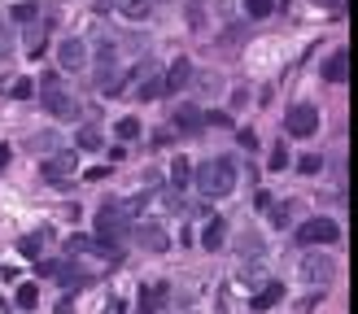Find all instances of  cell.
I'll use <instances>...</instances> for the list:
<instances>
[{
	"label": "cell",
	"mask_w": 358,
	"mask_h": 314,
	"mask_svg": "<svg viewBox=\"0 0 358 314\" xmlns=\"http://www.w3.org/2000/svg\"><path fill=\"white\" fill-rule=\"evenodd\" d=\"M127 240H132V214H127V205L123 201H101V210H96V240H92V249L109 253V258H123Z\"/></svg>",
	"instance_id": "6da1fadb"
},
{
	"label": "cell",
	"mask_w": 358,
	"mask_h": 314,
	"mask_svg": "<svg viewBox=\"0 0 358 314\" xmlns=\"http://www.w3.org/2000/svg\"><path fill=\"white\" fill-rule=\"evenodd\" d=\"M236 157H210L201 162L197 171H192V184H197V192L205 196V201H219V196L236 192Z\"/></svg>",
	"instance_id": "7a4b0ae2"
},
{
	"label": "cell",
	"mask_w": 358,
	"mask_h": 314,
	"mask_svg": "<svg viewBox=\"0 0 358 314\" xmlns=\"http://www.w3.org/2000/svg\"><path fill=\"white\" fill-rule=\"evenodd\" d=\"M40 109L53 113L57 123H79V118H84L79 101H75L66 88H61V74H57V70H48V74L40 79Z\"/></svg>",
	"instance_id": "3957f363"
},
{
	"label": "cell",
	"mask_w": 358,
	"mask_h": 314,
	"mask_svg": "<svg viewBox=\"0 0 358 314\" xmlns=\"http://www.w3.org/2000/svg\"><path fill=\"white\" fill-rule=\"evenodd\" d=\"M132 88H136L140 101H157V96L166 92V88H162V65L149 61V57L136 61V70H132Z\"/></svg>",
	"instance_id": "277c9868"
},
{
	"label": "cell",
	"mask_w": 358,
	"mask_h": 314,
	"mask_svg": "<svg viewBox=\"0 0 358 314\" xmlns=\"http://www.w3.org/2000/svg\"><path fill=\"white\" fill-rule=\"evenodd\" d=\"M284 131L293 140H306V136H315L319 131V109L311 105V101H297L288 113H284Z\"/></svg>",
	"instance_id": "5b68a950"
},
{
	"label": "cell",
	"mask_w": 358,
	"mask_h": 314,
	"mask_svg": "<svg viewBox=\"0 0 358 314\" xmlns=\"http://www.w3.org/2000/svg\"><path fill=\"white\" fill-rule=\"evenodd\" d=\"M302 279H306L311 288H328L332 279H336V262H332L328 253H323V249L306 253V258H302Z\"/></svg>",
	"instance_id": "8992f818"
},
{
	"label": "cell",
	"mask_w": 358,
	"mask_h": 314,
	"mask_svg": "<svg viewBox=\"0 0 358 314\" xmlns=\"http://www.w3.org/2000/svg\"><path fill=\"white\" fill-rule=\"evenodd\" d=\"M341 240V223L336 219H311L297 227V244L311 249V244H336Z\"/></svg>",
	"instance_id": "52a82bcc"
},
{
	"label": "cell",
	"mask_w": 358,
	"mask_h": 314,
	"mask_svg": "<svg viewBox=\"0 0 358 314\" xmlns=\"http://www.w3.org/2000/svg\"><path fill=\"white\" fill-rule=\"evenodd\" d=\"M70 175H75V153H70V148H57V153H48L44 166H40V179H44V184H53V188H66Z\"/></svg>",
	"instance_id": "ba28073f"
},
{
	"label": "cell",
	"mask_w": 358,
	"mask_h": 314,
	"mask_svg": "<svg viewBox=\"0 0 358 314\" xmlns=\"http://www.w3.org/2000/svg\"><path fill=\"white\" fill-rule=\"evenodd\" d=\"M57 65H61V70H70V74H79V70L88 65V44L79 40V36L61 40V44H57Z\"/></svg>",
	"instance_id": "9c48e42d"
},
{
	"label": "cell",
	"mask_w": 358,
	"mask_h": 314,
	"mask_svg": "<svg viewBox=\"0 0 358 314\" xmlns=\"http://www.w3.org/2000/svg\"><path fill=\"white\" fill-rule=\"evenodd\" d=\"M132 240L140 244V249H149V253H166V249H171L166 227H157V223H140V227H132Z\"/></svg>",
	"instance_id": "30bf717a"
},
{
	"label": "cell",
	"mask_w": 358,
	"mask_h": 314,
	"mask_svg": "<svg viewBox=\"0 0 358 314\" xmlns=\"http://www.w3.org/2000/svg\"><path fill=\"white\" fill-rule=\"evenodd\" d=\"M350 74H354V53L350 48H336V53L323 61V79H328V84H350Z\"/></svg>",
	"instance_id": "8fae6325"
},
{
	"label": "cell",
	"mask_w": 358,
	"mask_h": 314,
	"mask_svg": "<svg viewBox=\"0 0 358 314\" xmlns=\"http://www.w3.org/2000/svg\"><path fill=\"white\" fill-rule=\"evenodd\" d=\"M171 127L179 131V136H201V127H205V109H197V105H179V109L171 113Z\"/></svg>",
	"instance_id": "7c38bea8"
},
{
	"label": "cell",
	"mask_w": 358,
	"mask_h": 314,
	"mask_svg": "<svg viewBox=\"0 0 358 314\" xmlns=\"http://www.w3.org/2000/svg\"><path fill=\"white\" fill-rule=\"evenodd\" d=\"M166 297H171V288L162 284H144L140 288V297H136V314H162V306H166Z\"/></svg>",
	"instance_id": "4fadbf2b"
},
{
	"label": "cell",
	"mask_w": 358,
	"mask_h": 314,
	"mask_svg": "<svg viewBox=\"0 0 358 314\" xmlns=\"http://www.w3.org/2000/svg\"><path fill=\"white\" fill-rule=\"evenodd\" d=\"M188 84H192V61L188 57H175L166 65V74H162V88H166V92H184Z\"/></svg>",
	"instance_id": "5bb4252c"
},
{
	"label": "cell",
	"mask_w": 358,
	"mask_h": 314,
	"mask_svg": "<svg viewBox=\"0 0 358 314\" xmlns=\"http://www.w3.org/2000/svg\"><path fill=\"white\" fill-rule=\"evenodd\" d=\"M280 301H284V284H280V279H267V284L249 297V310L254 314H267L271 306H280Z\"/></svg>",
	"instance_id": "9a60e30c"
},
{
	"label": "cell",
	"mask_w": 358,
	"mask_h": 314,
	"mask_svg": "<svg viewBox=\"0 0 358 314\" xmlns=\"http://www.w3.org/2000/svg\"><path fill=\"white\" fill-rule=\"evenodd\" d=\"M127 88V79L118 70V61H109V65H96V92L101 96H118Z\"/></svg>",
	"instance_id": "2e32d148"
},
{
	"label": "cell",
	"mask_w": 358,
	"mask_h": 314,
	"mask_svg": "<svg viewBox=\"0 0 358 314\" xmlns=\"http://www.w3.org/2000/svg\"><path fill=\"white\" fill-rule=\"evenodd\" d=\"M48 31H53V18H36V22H26V53H31V57H40L44 48H48Z\"/></svg>",
	"instance_id": "e0dca14e"
},
{
	"label": "cell",
	"mask_w": 358,
	"mask_h": 314,
	"mask_svg": "<svg viewBox=\"0 0 358 314\" xmlns=\"http://www.w3.org/2000/svg\"><path fill=\"white\" fill-rule=\"evenodd\" d=\"M223 240H227V223L219 219V214H210V223H205V231H201V249H223Z\"/></svg>",
	"instance_id": "ac0fdd59"
},
{
	"label": "cell",
	"mask_w": 358,
	"mask_h": 314,
	"mask_svg": "<svg viewBox=\"0 0 358 314\" xmlns=\"http://www.w3.org/2000/svg\"><path fill=\"white\" fill-rule=\"evenodd\" d=\"M114 9H118L127 22H144V18L153 13V5H149V0H114Z\"/></svg>",
	"instance_id": "d6986e66"
},
{
	"label": "cell",
	"mask_w": 358,
	"mask_h": 314,
	"mask_svg": "<svg viewBox=\"0 0 358 314\" xmlns=\"http://www.w3.org/2000/svg\"><path fill=\"white\" fill-rule=\"evenodd\" d=\"M267 210H271V214H267V219H271V227H275V231H284V227H293V214H297V201H280V205L271 201Z\"/></svg>",
	"instance_id": "ffe728a7"
},
{
	"label": "cell",
	"mask_w": 358,
	"mask_h": 314,
	"mask_svg": "<svg viewBox=\"0 0 358 314\" xmlns=\"http://www.w3.org/2000/svg\"><path fill=\"white\" fill-rule=\"evenodd\" d=\"M188 184H192V162H188V157H175V162H171V192L188 188Z\"/></svg>",
	"instance_id": "44dd1931"
},
{
	"label": "cell",
	"mask_w": 358,
	"mask_h": 314,
	"mask_svg": "<svg viewBox=\"0 0 358 314\" xmlns=\"http://www.w3.org/2000/svg\"><path fill=\"white\" fill-rule=\"evenodd\" d=\"M44 240H48V227H40L36 236H22V240H18V253H22V258H31V262H36V258L44 253Z\"/></svg>",
	"instance_id": "7402d4cb"
},
{
	"label": "cell",
	"mask_w": 358,
	"mask_h": 314,
	"mask_svg": "<svg viewBox=\"0 0 358 314\" xmlns=\"http://www.w3.org/2000/svg\"><path fill=\"white\" fill-rule=\"evenodd\" d=\"M75 144L84 148V153H96V148H101V131H96V127H79V136H75Z\"/></svg>",
	"instance_id": "603a6c76"
},
{
	"label": "cell",
	"mask_w": 358,
	"mask_h": 314,
	"mask_svg": "<svg viewBox=\"0 0 358 314\" xmlns=\"http://www.w3.org/2000/svg\"><path fill=\"white\" fill-rule=\"evenodd\" d=\"M114 136H118V140H140V118H132V113L118 118V123H114Z\"/></svg>",
	"instance_id": "cb8c5ba5"
},
{
	"label": "cell",
	"mask_w": 358,
	"mask_h": 314,
	"mask_svg": "<svg viewBox=\"0 0 358 314\" xmlns=\"http://www.w3.org/2000/svg\"><path fill=\"white\" fill-rule=\"evenodd\" d=\"M280 0H245V18H271Z\"/></svg>",
	"instance_id": "d4e9b609"
},
{
	"label": "cell",
	"mask_w": 358,
	"mask_h": 314,
	"mask_svg": "<svg viewBox=\"0 0 358 314\" xmlns=\"http://www.w3.org/2000/svg\"><path fill=\"white\" fill-rule=\"evenodd\" d=\"M9 18L26 26V22H36V18H40V5H31V0H22V5H13V13H9Z\"/></svg>",
	"instance_id": "484cf974"
},
{
	"label": "cell",
	"mask_w": 358,
	"mask_h": 314,
	"mask_svg": "<svg viewBox=\"0 0 358 314\" xmlns=\"http://www.w3.org/2000/svg\"><path fill=\"white\" fill-rule=\"evenodd\" d=\"M31 148H36V153H57V136H53V131H36V140H31Z\"/></svg>",
	"instance_id": "4316f807"
},
{
	"label": "cell",
	"mask_w": 358,
	"mask_h": 314,
	"mask_svg": "<svg viewBox=\"0 0 358 314\" xmlns=\"http://www.w3.org/2000/svg\"><path fill=\"white\" fill-rule=\"evenodd\" d=\"M240 253H245V258H263V253H267V249H263V236L245 231V236H240Z\"/></svg>",
	"instance_id": "83f0119b"
},
{
	"label": "cell",
	"mask_w": 358,
	"mask_h": 314,
	"mask_svg": "<svg viewBox=\"0 0 358 314\" xmlns=\"http://www.w3.org/2000/svg\"><path fill=\"white\" fill-rule=\"evenodd\" d=\"M13 301H18V310H36V301H40V288H36V284H22Z\"/></svg>",
	"instance_id": "f1b7e54d"
},
{
	"label": "cell",
	"mask_w": 358,
	"mask_h": 314,
	"mask_svg": "<svg viewBox=\"0 0 358 314\" xmlns=\"http://www.w3.org/2000/svg\"><path fill=\"white\" fill-rule=\"evenodd\" d=\"M323 171V157L319 153H302L297 157V175H319Z\"/></svg>",
	"instance_id": "f546056e"
},
{
	"label": "cell",
	"mask_w": 358,
	"mask_h": 314,
	"mask_svg": "<svg viewBox=\"0 0 358 314\" xmlns=\"http://www.w3.org/2000/svg\"><path fill=\"white\" fill-rule=\"evenodd\" d=\"M92 249V236H66V253L79 258V253H88Z\"/></svg>",
	"instance_id": "4dcf8cb0"
},
{
	"label": "cell",
	"mask_w": 358,
	"mask_h": 314,
	"mask_svg": "<svg viewBox=\"0 0 358 314\" xmlns=\"http://www.w3.org/2000/svg\"><path fill=\"white\" fill-rule=\"evenodd\" d=\"M236 144L245 148V153H258V131H254V127H240V136H236Z\"/></svg>",
	"instance_id": "1f68e13d"
},
{
	"label": "cell",
	"mask_w": 358,
	"mask_h": 314,
	"mask_svg": "<svg viewBox=\"0 0 358 314\" xmlns=\"http://www.w3.org/2000/svg\"><path fill=\"white\" fill-rule=\"evenodd\" d=\"M288 162H293V157H288V148H284V144H275V153H271V162H267V166H271L275 175H280V171L288 166Z\"/></svg>",
	"instance_id": "d6a6232c"
},
{
	"label": "cell",
	"mask_w": 358,
	"mask_h": 314,
	"mask_svg": "<svg viewBox=\"0 0 358 314\" xmlns=\"http://www.w3.org/2000/svg\"><path fill=\"white\" fill-rule=\"evenodd\" d=\"M31 92H36V88H31V79H18V84L9 88V96H13V101H26Z\"/></svg>",
	"instance_id": "836d02e7"
},
{
	"label": "cell",
	"mask_w": 358,
	"mask_h": 314,
	"mask_svg": "<svg viewBox=\"0 0 358 314\" xmlns=\"http://www.w3.org/2000/svg\"><path fill=\"white\" fill-rule=\"evenodd\" d=\"M188 22H192V26H197V31L205 26V13H201V0H192V5H188Z\"/></svg>",
	"instance_id": "e575fe53"
},
{
	"label": "cell",
	"mask_w": 358,
	"mask_h": 314,
	"mask_svg": "<svg viewBox=\"0 0 358 314\" xmlns=\"http://www.w3.org/2000/svg\"><path fill=\"white\" fill-rule=\"evenodd\" d=\"M9 48H13V31H9L5 22H0V57H5V53H9Z\"/></svg>",
	"instance_id": "d590c367"
},
{
	"label": "cell",
	"mask_w": 358,
	"mask_h": 314,
	"mask_svg": "<svg viewBox=\"0 0 358 314\" xmlns=\"http://www.w3.org/2000/svg\"><path fill=\"white\" fill-rule=\"evenodd\" d=\"M57 314H75V301H70V297H61V301H57Z\"/></svg>",
	"instance_id": "8d00e7d4"
},
{
	"label": "cell",
	"mask_w": 358,
	"mask_h": 314,
	"mask_svg": "<svg viewBox=\"0 0 358 314\" xmlns=\"http://www.w3.org/2000/svg\"><path fill=\"white\" fill-rule=\"evenodd\" d=\"M92 9H96V13H109V9H114V0H96Z\"/></svg>",
	"instance_id": "74e56055"
},
{
	"label": "cell",
	"mask_w": 358,
	"mask_h": 314,
	"mask_svg": "<svg viewBox=\"0 0 358 314\" xmlns=\"http://www.w3.org/2000/svg\"><path fill=\"white\" fill-rule=\"evenodd\" d=\"M9 157H13V153H9V148H5V144H0V171H5V166H9Z\"/></svg>",
	"instance_id": "f35d334b"
},
{
	"label": "cell",
	"mask_w": 358,
	"mask_h": 314,
	"mask_svg": "<svg viewBox=\"0 0 358 314\" xmlns=\"http://www.w3.org/2000/svg\"><path fill=\"white\" fill-rule=\"evenodd\" d=\"M319 5H336V0H319Z\"/></svg>",
	"instance_id": "ab89813d"
},
{
	"label": "cell",
	"mask_w": 358,
	"mask_h": 314,
	"mask_svg": "<svg viewBox=\"0 0 358 314\" xmlns=\"http://www.w3.org/2000/svg\"><path fill=\"white\" fill-rule=\"evenodd\" d=\"M280 5H284V0H280Z\"/></svg>",
	"instance_id": "60d3db41"
}]
</instances>
